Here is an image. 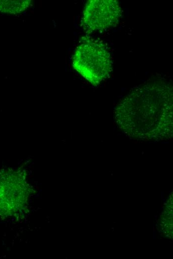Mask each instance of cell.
I'll return each mask as SVG.
<instances>
[{"label": "cell", "mask_w": 173, "mask_h": 259, "mask_svg": "<svg viewBox=\"0 0 173 259\" xmlns=\"http://www.w3.org/2000/svg\"><path fill=\"white\" fill-rule=\"evenodd\" d=\"M115 122L134 139L159 140L173 135V87L163 78L135 87L117 105Z\"/></svg>", "instance_id": "obj_1"}, {"label": "cell", "mask_w": 173, "mask_h": 259, "mask_svg": "<svg viewBox=\"0 0 173 259\" xmlns=\"http://www.w3.org/2000/svg\"><path fill=\"white\" fill-rule=\"evenodd\" d=\"M72 62L73 68L94 86L105 80L112 70L113 62L107 45L88 37L81 38Z\"/></svg>", "instance_id": "obj_2"}, {"label": "cell", "mask_w": 173, "mask_h": 259, "mask_svg": "<svg viewBox=\"0 0 173 259\" xmlns=\"http://www.w3.org/2000/svg\"><path fill=\"white\" fill-rule=\"evenodd\" d=\"M26 175L21 169L0 171V217L15 216L26 207L31 190Z\"/></svg>", "instance_id": "obj_3"}, {"label": "cell", "mask_w": 173, "mask_h": 259, "mask_svg": "<svg viewBox=\"0 0 173 259\" xmlns=\"http://www.w3.org/2000/svg\"><path fill=\"white\" fill-rule=\"evenodd\" d=\"M122 15L116 0H89L84 8L81 25L86 32L103 31L115 26Z\"/></svg>", "instance_id": "obj_4"}, {"label": "cell", "mask_w": 173, "mask_h": 259, "mask_svg": "<svg viewBox=\"0 0 173 259\" xmlns=\"http://www.w3.org/2000/svg\"><path fill=\"white\" fill-rule=\"evenodd\" d=\"M32 0H0V11L7 13H18L27 9Z\"/></svg>", "instance_id": "obj_5"}, {"label": "cell", "mask_w": 173, "mask_h": 259, "mask_svg": "<svg viewBox=\"0 0 173 259\" xmlns=\"http://www.w3.org/2000/svg\"><path fill=\"white\" fill-rule=\"evenodd\" d=\"M161 198L163 199L164 198V192H161Z\"/></svg>", "instance_id": "obj_6"}, {"label": "cell", "mask_w": 173, "mask_h": 259, "mask_svg": "<svg viewBox=\"0 0 173 259\" xmlns=\"http://www.w3.org/2000/svg\"><path fill=\"white\" fill-rule=\"evenodd\" d=\"M156 232H153V239H156Z\"/></svg>", "instance_id": "obj_7"}, {"label": "cell", "mask_w": 173, "mask_h": 259, "mask_svg": "<svg viewBox=\"0 0 173 259\" xmlns=\"http://www.w3.org/2000/svg\"><path fill=\"white\" fill-rule=\"evenodd\" d=\"M162 200H163V201L164 202H165V201H166V199H165L164 198Z\"/></svg>", "instance_id": "obj_8"}]
</instances>
